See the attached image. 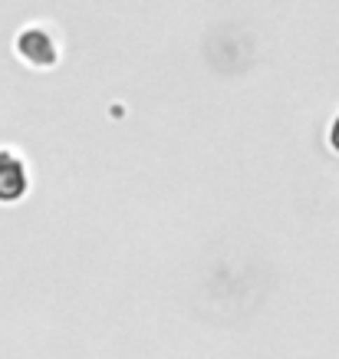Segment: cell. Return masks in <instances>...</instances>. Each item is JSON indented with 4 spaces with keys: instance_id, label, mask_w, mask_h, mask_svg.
Listing matches in <instances>:
<instances>
[{
    "instance_id": "1",
    "label": "cell",
    "mask_w": 339,
    "mask_h": 359,
    "mask_svg": "<svg viewBox=\"0 0 339 359\" xmlns=\"http://www.w3.org/2000/svg\"><path fill=\"white\" fill-rule=\"evenodd\" d=\"M13 53L30 69H53L60 63L63 46H60V36H56L53 27H46V23H27L13 36Z\"/></svg>"
},
{
    "instance_id": "2",
    "label": "cell",
    "mask_w": 339,
    "mask_h": 359,
    "mask_svg": "<svg viewBox=\"0 0 339 359\" xmlns=\"http://www.w3.org/2000/svg\"><path fill=\"white\" fill-rule=\"evenodd\" d=\"M30 165L20 152L0 149V205H17L30 191Z\"/></svg>"
},
{
    "instance_id": "3",
    "label": "cell",
    "mask_w": 339,
    "mask_h": 359,
    "mask_svg": "<svg viewBox=\"0 0 339 359\" xmlns=\"http://www.w3.org/2000/svg\"><path fill=\"white\" fill-rule=\"evenodd\" d=\"M329 149H333V152H339V116L329 122Z\"/></svg>"
}]
</instances>
